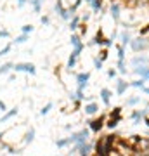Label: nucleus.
<instances>
[{
    "instance_id": "58836bf2",
    "label": "nucleus",
    "mask_w": 149,
    "mask_h": 156,
    "mask_svg": "<svg viewBox=\"0 0 149 156\" xmlns=\"http://www.w3.org/2000/svg\"><path fill=\"white\" fill-rule=\"evenodd\" d=\"M0 111H2V113H7V111H9V109H7V104H5L2 99H0Z\"/></svg>"
},
{
    "instance_id": "f03ea898",
    "label": "nucleus",
    "mask_w": 149,
    "mask_h": 156,
    "mask_svg": "<svg viewBox=\"0 0 149 156\" xmlns=\"http://www.w3.org/2000/svg\"><path fill=\"white\" fill-rule=\"evenodd\" d=\"M88 137H90V128H82V130H78V132H71L69 140H71V144H75V146H82V144H85V142H88Z\"/></svg>"
},
{
    "instance_id": "a18cd8bd",
    "label": "nucleus",
    "mask_w": 149,
    "mask_h": 156,
    "mask_svg": "<svg viewBox=\"0 0 149 156\" xmlns=\"http://www.w3.org/2000/svg\"><path fill=\"white\" fill-rule=\"evenodd\" d=\"M142 90H144V94H149V87H144Z\"/></svg>"
},
{
    "instance_id": "e433bc0d",
    "label": "nucleus",
    "mask_w": 149,
    "mask_h": 156,
    "mask_svg": "<svg viewBox=\"0 0 149 156\" xmlns=\"http://www.w3.org/2000/svg\"><path fill=\"white\" fill-rule=\"evenodd\" d=\"M11 33H9V30H0V38H9Z\"/></svg>"
},
{
    "instance_id": "a19ab883",
    "label": "nucleus",
    "mask_w": 149,
    "mask_h": 156,
    "mask_svg": "<svg viewBox=\"0 0 149 156\" xmlns=\"http://www.w3.org/2000/svg\"><path fill=\"white\" fill-rule=\"evenodd\" d=\"M90 16H92V12H85V14L82 16V21H83V23H87L88 19H90Z\"/></svg>"
},
{
    "instance_id": "20e7f679",
    "label": "nucleus",
    "mask_w": 149,
    "mask_h": 156,
    "mask_svg": "<svg viewBox=\"0 0 149 156\" xmlns=\"http://www.w3.org/2000/svg\"><path fill=\"white\" fill-rule=\"evenodd\" d=\"M69 44H71V47H73L71 54H73V56H76V57H80L83 47H85V45H83V42H82V37H80V35H76V33H73L71 38H69Z\"/></svg>"
},
{
    "instance_id": "37998d69",
    "label": "nucleus",
    "mask_w": 149,
    "mask_h": 156,
    "mask_svg": "<svg viewBox=\"0 0 149 156\" xmlns=\"http://www.w3.org/2000/svg\"><path fill=\"white\" fill-rule=\"evenodd\" d=\"M108 76H109V78H115V76H116V69H113V68H111L109 71H108Z\"/></svg>"
},
{
    "instance_id": "09e8293b",
    "label": "nucleus",
    "mask_w": 149,
    "mask_h": 156,
    "mask_svg": "<svg viewBox=\"0 0 149 156\" xmlns=\"http://www.w3.org/2000/svg\"><path fill=\"white\" fill-rule=\"evenodd\" d=\"M85 2H87L88 5H90V4H92V2H94V0H85Z\"/></svg>"
},
{
    "instance_id": "6e6552de",
    "label": "nucleus",
    "mask_w": 149,
    "mask_h": 156,
    "mask_svg": "<svg viewBox=\"0 0 149 156\" xmlns=\"http://www.w3.org/2000/svg\"><path fill=\"white\" fill-rule=\"evenodd\" d=\"M147 113H149L147 108H146V109H135V111H133L132 115H130V118L133 120V123H135V125H139L140 122H144V120H146Z\"/></svg>"
},
{
    "instance_id": "c03bdc74",
    "label": "nucleus",
    "mask_w": 149,
    "mask_h": 156,
    "mask_svg": "<svg viewBox=\"0 0 149 156\" xmlns=\"http://www.w3.org/2000/svg\"><path fill=\"white\" fill-rule=\"evenodd\" d=\"M16 80V75H9V82H14Z\"/></svg>"
},
{
    "instance_id": "dca6fc26",
    "label": "nucleus",
    "mask_w": 149,
    "mask_h": 156,
    "mask_svg": "<svg viewBox=\"0 0 149 156\" xmlns=\"http://www.w3.org/2000/svg\"><path fill=\"white\" fill-rule=\"evenodd\" d=\"M120 122H122V115H120V116H109L108 120H106V127L113 130V128L118 127V123Z\"/></svg>"
},
{
    "instance_id": "9d476101",
    "label": "nucleus",
    "mask_w": 149,
    "mask_h": 156,
    "mask_svg": "<svg viewBox=\"0 0 149 156\" xmlns=\"http://www.w3.org/2000/svg\"><path fill=\"white\" fill-rule=\"evenodd\" d=\"M120 11H122V5L118 2H113L109 7V14H111V17H113L115 23H120Z\"/></svg>"
},
{
    "instance_id": "2eb2a0df",
    "label": "nucleus",
    "mask_w": 149,
    "mask_h": 156,
    "mask_svg": "<svg viewBox=\"0 0 149 156\" xmlns=\"http://www.w3.org/2000/svg\"><path fill=\"white\" fill-rule=\"evenodd\" d=\"M99 95H101V99H102V102H104V106H109V102H111V95H113V92H111L109 89H101Z\"/></svg>"
},
{
    "instance_id": "cd10ccee",
    "label": "nucleus",
    "mask_w": 149,
    "mask_h": 156,
    "mask_svg": "<svg viewBox=\"0 0 149 156\" xmlns=\"http://www.w3.org/2000/svg\"><path fill=\"white\" fill-rule=\"evenodd\" d=\"M146 80H142V78H140V80H133V82H130V87H137V89H144V87H146Z\"/></svg>"
},
{
    "instance_id": "393cba45",
    "label": "nucleus",
    "mask_w": 149,
    "mask_h": 156,
    "mask_svg": "<svg viewBox=\"0 0 149 156\" xmlns=\"http://www.w3.org/2000/svg\"><path fill=\"white\" fill-rule=\"evenodd\" d=\"M55 146H57L59 149H62V147H66V146H71V140H69V137H64V139H57V140H55Z\"/></svg>"
},
{
    "instance_id": "a211bd4d",
    "label": "nucleus",
    "mask_w": 149,
    "mask_h": 156,
    "mask_svg": "<svg viewBox=\"0 0 149 156\" xmlns=\"http://www.w3.org/2000/svg\"><path fill=\"white\" fill-rule=\"evenodd\" d=\"M45 0H28V4L33 7V12L35 14H40V11H42V5H44Z\"/></svg>"
},
{
    "instance_id": "c756f323",
    "label": "nucleus",
    "mask_w": 149,
    "mask_h": 156,
    "mask_svg": "<svg viewBox=\"0 0 149 156\" xmlns=\"http://www.w3.org/2000/svg\"><path fill=\"white\" fill-rule=\"evenodd\" d=\"M35 30V26L33 24H23L21 26V33H24V35H30L31 31Z\"/></svg>"
},
{
    "instance_id": "2f4dec72",
    "label": "nucleus",
    "mask_w": 149,
    "mask_h": 156,
    "mask_svg": "<svg viewBox=\"0 0 149 156\" xmlns=\"http://www.w3.org/2000/svg\"><path fill=\"white\" fill-rule=\"evenodd\" d=\"M118 61H125V47L118 45Z\"/></svg>"
},
{
    "instance_id": "bb28decb",
    "label": "nucleus",
    "mask_w": 149,
    "mask_h": 156,
    "mask_svg": "<svg viewBox=\"0 0 149 156\" xmlns=\"http://www.w3.org/2000/svg\"><path fill=\"white\" fill-rule=\"evenodd\" d=\"M11 50H12V42H11V44H5L2 49H0V57H2V56H7Z\"/></svg>"
},
{
    "instance_id": "7ed1b4c3",
    "label": "nucleus",
    "mask_w": 149,
    "mask_h": 156,
    "mask_svg": "<svg viewBox=\"0 0 149 156\" xmlns=\"http://www.w3.org/2000/svg\"><path fill=\"white\" fill-rule=\"evenodd\" d=\"M87 125L90 128V132L99 134L101 130H102V127H106V115H101L99 118H94V120H88Z\"/></svg>"
},
{
    "instance_id": "72a5a7b5",
    "label": "nucleus",
    "mask_w": 149,
    "mask_h": 156,
    "mask_svg": "<svg viewBox=\"0 0 149 156\" xmlns=\"http://www.w3.org/2000/svg\"><path fill=\"white\" fill-rule=\"evenodd\" d=\"M102 64H104V62L101 61L99 57H94V68L95 69H102Z\"/></svg>"
},
{
    "instance_id": "f3484780",
    "label": "nucleus",
    "mask_w": 149,
    "mask_h": 156,
    "mask_svg": "<svg viewBox=\"0 0 149 156\" xmlns=\"http://www.w3.org/2000/svg\"><path fill=\"white\" fill-rule=\"evenodd\" d=\"M17 115V108H12V109H9L7 113H4V116L0 118V123H7L9 120H12V118Z\"/></svg>"
},
{
    "instance_id": "4c0bfd02",
    "label": "nucleus",
    "mask_w": 149,
    "mask_h": 156,
    "mask_svg": "<svg viewBox=\"0 0 149 156\" xmlns=\"http://www.w3.org/2000/svg\"><path fill=\"white\" fill-rule=\"evenodd\" d=\"M28 4V0H16V5H17V9H23V7Z\"/></svg>"
},
{
    "instance_id": "f704fd0d",
    "label": "nucleus",
    "mask_w": 149,
    "mask_h": 156,
    "mask_svg": "<svg viewBox=\"0 0 149 156\" xmlns=\"http://www.w3.org/2000/svg\"><path fill=\"white\" fill-rule=\"evenodd\" d=\"M40 23H42L44 26H47V24H50V17L49 16H42L40 17Z\"/></svg>"
},
{
    "instance_id": "3c124183",
    "label": "nucleus",
    "mask_w": 149,
    "mask_h": 156,
    "mask_svg": "<svg viewBox=\"0 0 149 156\" xmlns=\"http://www.w3.org/2000/svg\"><path fill=\"white\" fill-rule=\"evenodd\" d=\"M57 2H62V0H57Z\"/></svg>"
},
{
    "instance_id": "79ce46f5",
    "label": "nucleus",
    "mask_w": 149,
    "mask_h": 156,
    "mask_svg": "<svg viewBox=\"0 0 149 156\" xmlns=\"http://www.w3.org/2000/svg\"><path fill=\"white\" fill-rule=\"evenodd\" d=\"M113 45V38H104V47H111Z\"/></svg>"
},
{
    "instance_id": "7c9ffc66",
    "label": "nucleus",
    "mask_w": 149,
    "mask_h": 156,
    "mask_svg": "<svg viewBox=\"0 0 149 156\" xmlns=\"http://www.w3.org/2000/svg\"><path fill=\"white\" fill-rule=\"evenodd\" d=\"M75 95H76V101H78V102H80V101H85V90L76 89V90H75Z\"/></svg>"
},
{
    "instance_id": "423d86ee",
    "label": "nucleus",
    "mask_w": 149,
    "mask_h": 156,
    "mask_svg": "<svg viewBox=\"0 0 149 156\" xmlns=\"http://www.w3.org/2000/svg\"><path fill=\"white\" fill-rule=\"evenodd\" d=\"M14 71L16 73H28V75H37V66L33 62H14Z\"/></svg>"
},
{
    "instance_id": "de8ad7c7",
    "label": "nucleus",
    "mask_w": 149,
    "mask_h": 156,
    "mask_svg": "<svg viewBox=\"0 0 149 156\" xmlns=\"http://www.w3.org/2000/svg\"><path fill=\"white\" fill-rule=\"evenodd\" d=\"M144 123H146V125L149 127V118H146V120H144Z\"/></svg>"
},
{
    "instance_id": "0eeeda50",
    "label": "nucleus",
    "mask_w": 149,
    "mask_h": 156,
    "mask_svg": "<svg viewBox=\"0 0 149 156\" xmlns=\"http://www.w3.org/2000/svg\"><path fill=\"white\" fill-rule=\"evenodd\" d=\"M75 78H76V83H78V87H76V89L85 90V87L88 85V80H90V71H82V73H76V75H75Z\"/></svg>"
},
{
    "instance_id": "39448f33",
    "label": "nucleus",
    "mask_w": 149,
    "mask_h": 156,
    "mask_svg": "<svg viewBox=\"0 0 149 156\" xmlns=\"http://www.w3.org/2000/svg\"><path fill=\"white\" fill-rule=\"evenodd\" d=\"M130 47H132L133 52H144V50L149 49V38H144V37L132 38V42H130Z\"/></svg>"
},
{
    "instance_id": "f8f14e48",
    "label": "nucleus",
    "mask_w": 149,
    "mask_h": 156,
    "mask_svg": "<svg viewBox=\"0 0 149 156\" xmlns=\"http://www.w3.org/2000/svg\"><path fill=\"white\" fill-rule=\"evenodd\" d=\"M133 73L135 75H139V76L142 78V80H149V66H137V68H133Z\"/></svg>"
},
{
    "instance_id": "473e14b6",
    "label": "nucleus",
    "mask_w": 149,
    "mask_h": 156,
    "mask_svg": "<svg viewBox=\"0 0 149 156\" xmlns=\"http://www.w3.org/2000/svg\"><path fill=\"white\" fill-rule=\"evenodd\" d=\"M118 71L122 73V75H125V73H127V68H125V61H118Z\"/></svg>"
},
{
    "instance_id": "ea45409f",
    "label": "nucleus",
    "mask_w": 149,
    "mask_h": 156,
    "mask_svg": "<svg viewBox=\"0 0 149 156\" xmlns=\"http://www.w3.org/2000/svg\"><path fill=\"white\" fill-rule=\"evenodd\" d=\"M78 28H80V33H82V35L87 33V24H85V23H83V24L80 23V26H78Z\"/></svg>"
},
{
    "instance_id": "5701e85b",
    "label": "nucleus",
    "mask_w": 149,
    "mask_h": 156,
    "mask_svg": "<svg viewBox=\"0 0 149 156\" xmlns=\"http://www.w3.org/2000/svg\"><path fill=\"white\" fill-rule=\"evenodd\" d=\"M26 40H30V35H24V33H21V35H17L16 38L12 40V45H21V44H24Z\"/></svg>"
},
{
    "instance_id": "9b49d317",
    "label": "nucleus",
    "mask_w": 149,
    "mask_h": 156,
    "mask_svg": "<svg viewBox=\"0 0 149 156\" xmlns=\"http://www.w3.org/2000/svg\"><path fill=\"white\" fill-rule=\"evenodd\" d=\"M35 135H37V130H35L33 127H30L26 132H24V139H23V144H24V146L31 144V142L35 140Z\"/></svg>"
},
{
    "instance_id": "1a4fd4ad",
    "label": "nucleus",
    "mask_w": 149,
    "mask_h": 156,
    "mask_svg": "<svg viewBox=\"0 0 149 156\" xmlns=\"http://www.w3.org/2000/svg\"><path fill=\"white\" fill-rule=\"evenodd\" d=\"M130 87V83H127L123 78H118L116 80V87H115V92H116V95H123L125 92H127V89Z\"/></svg>"
},
{
    "instance_id": "4be33fe9",
    "label": "nucleus",
    "mask_w": 149,
    "mask_h": 156,
    "mask_svg": "<svg viewBox=\"0 0 149 156\" xmlns=\"http://www.w3.org/2000/svg\"><path fill=\"white\" fill-rule=\"evenodd\" d=\"M11 71H14V62H4L0 66V75H7Z\"/></svg>"
},
{
    "instance_id": "4468645a",
    "label": "nucleus",
    "mask_w": 149,
    "mask_h": 156,
    "mask_svg": "<svg viewBox=\"0 0 149 156\" xmlns=\"http://www.w3.org/2000/svg\"><path fill=\"white\" fill-rule=\"evenodd\" d=\"M144 64H146V66L149 64V57H147V56H135V57L132 59V66H133V68L144 66Z\"/></svg>"
},
{
    "instance_id": "c9c22d12",
    "label": "nucleus",
    "mask_w": 149,
    "mask_h": 156,
    "mask_svg": "<svg viewBox=\"0 0 149 156\" xmlns=\"http://www.w3.org/2000/svg\"><path fill=\"white\" fill-rule=\"evenodd\" d=\"M99 54H101V57H99V59H101L102 62H104L106 59H108V50H106V49H102V50L99 52Z\"/></svg>"
},
{
    "instance_id": "aec40b11",
    "label": "nucleus",
    "mask_w": 149,
    "mask_h": 156,
    "mask_svg": "<svg viewBox=\"0 0 149 156\" xmlns=\"http://www.w3.org/2000/svg\"><path fill=\"white\" fill-rule=\"evenodd\" d=\"M102 2H104V0H94V2L90 4V9H92V12H95V14H101V11L104 9V7H102Z\"/></svg>"
},
{
    "instance_id": "f257e3e1",
    "label": "nucleus",
    "mask_w": 149,
    "mask_h": 156,
    "mask_svg": "<svg viewBox=\"0 0 149 156\" xmlns=\"http://www.w3.org/2000/svg\"><path fill=\"white\" fill-rule=\"evenodd\" d=\"M116 137L118 135L109 134V135H102L97 144H95V156H111L115 151V144H116Z\"/></svg>"
},
{
    "instance_id": "8fccbe9b",
    "label": "nucleus",
    "mask_w": 149,
    "mask_h": 156,
    "mask_svg": "<svg viewBox=\"0 0 149 156\" xmlns=\"http://www.w3.org/2000/svg\"><path fill=\"white\" fill-rule=\"evenodd\" d=\"M2 137H4V134H2V132H0V140H2Z\"/></svg>"
},
{
    "instance_id": "ddd939ff",
    "label": "nucleus",
    "mask_w": 149,
    "mask_h": 156,
    "mask_svg": "<svg viewBox=\"0 0 149 156\" xmlns=\"http://www.w3.org/2000/svg\"><path fill=\"white\" fill-rule=\"evenodd\" d=\"M83 111H85V115H88V116H92V115H95V113L99 111V104L97 102H88V104H85V108H83Z\"/></svg>"
},
{
    "instance_id": "c85d7f7f",
    "label": "nucleus",
    "mask_w": 149,
    "mask_h": 156,
    "mask_svg": "<svg viewBox=\"0 0 149 156\" xmlns=\"http://www.w3.org/2000/svg\"><path fill=\"white\" fill-rule=\"evenodd\" d=\"M140 102V95H135V97H128L127 99V106H135Z\"/></svg>"
},
{
    "instance_id": "b1692460",
    "label": "nucleus",
    "mask_w": 149,
    "mask_h": 156,
    "mask_svg": "<svg viewBox=\"0 0 149 156\" xmlns=\"http://www.w3.org/2000/svg\"><path fill=\"white\" fill-rule=\"evenodd\" d=\"M76 61H78V57H76V56H73V54H69V57H68V62H66L68 71H71L73 68L76 66Z\"/></svg>"
},
{
    "instance_id": "49530a36",
    "label": "nucleus",
    "mask_w": 149,
    "mask_h": 156,
    "mask_svg": "<svg viewBox=\"0 0 149 156\" xmlns=\"http://www.w3.org/2000/svg\"><path fill=\"white\" fill-rule=\"evenodd\" d=\"M147 31H149V26H147V28H146V30H142L140 33H147Z\"/></svg>"
},
{
    "instance_id": "6ab92c4d",
    "label": "nucleus",
    "mask_w": 149,
    "mask_h": 156,
    "mask_svg": "<svg viewBox=\"0 0 149 156\" xmlns=\"http://www.w3.org/2000/svg\"><path fill=\"white\" fill-rule=\"evenodd\" d=\"M120 42H122L120 45H123V47H127V45L132 42V37H130V33H128L127 30H123L122 33H120Z\"/></svg>"
},
{
    "instance_id": "412c9836",
    "label": "nucleus",
    "mask_w": 149,
    "mask_h": 156,
    "mask_svg": "<svg viewBox=\"0 0 149 156\" xmlns=\"http://www.w3.org/2000/svg\"><path fill=\"white\" fill-rule=\"evenodd\" d=\"M80 23H82V17L75 16V17H71V21H69V26H68V28L71 30V31H76L78 26H80Z\"/></svg>"
},
{
    "instance_id": "a878e982",
    "label": "nucleus",
    "mask_w": 149,
    "mask_h": 156,
    "mask_svg": "<svg viewBox=\"0 0 149 156\" xmlns=\"http://www.w3.org/2000/svg\"><path fill=\"white\" fill-rule=\"evenodd\" d=\"M52 108H54V104H52V102H47V104H45V106L42 108V109H40V115H42V116H45V115H49Z\"/></svg>"
}]
</instances>
